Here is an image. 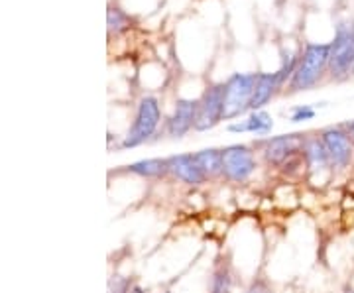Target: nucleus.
Masks as SVG:
<instances>
[{
	"label": "nucleus",
	"instance_id": "1",
	"mask_svg": "<svg viewBox=\"0 0 354 293\" xmlns=\"http://www.w3.org/2000/svg\"><path fill=\"white\" fill-rule=\"evenodd\" d=\"M330 44H307L297 69L291 77L290 89L293 93L315 87L325 71H329Z\"/></svg>",
	"mask_w": 354,
	"mask_h": 293
},
{
	"label": "nucleus",
	"instance_id": "2",
	"mask_svg": "<svg viewBox=\"0 0 354 293\" xmlns=\"http://www.w3.org/2000/svg\"><path fill=\"white\" fill-rule=\"evenodd\" d=\"M329 73L333 81H346L354 73V20H342L330 41Z\"/></svg>",
	"mask_w": 354,
	"mask_h": 293
},
{
	"label": "nucleus",
	"instance_id": "3",
	"mask_svg": "<svg viewBox=\"0 0 354 293\" xmlns=\"http://www.w3.org/2000/svg\"><path fill=\"white\" fill-rule=\"evenodd\" d=\"M258 75L256 73H234L225 83V111L223 118L230 120L244 115L250 108Z\"/></svg>",
	"mask_w": 354,
	"mask_h": 293
},
{
	"label": "nucleus",
	"instance_id": "4",
	"mask_svg": "<svg viewBox=\"0 0 354 293\" xmlns=\"http://www.w3.org/2000/svg\"><path fill=\"white\" fill-rule=\"evenodd\" d=\"M160 120H162V111H160L158 99L156 97H144L138 104L136 120H134L128 136L122 142V148H136L140 144H144L156 132Z\"/></svg>",
	"mask_w": 354,
	"mask_h": 293
},
{
	"label": "nucleus",
	"instance_id": "5",
	"mask_svg": "<svg viewBox=\"0 0 354 293\" xmlns=\"http://www.w3.org/2000/svg\"><path fill=\"white\" fill-rule=\"evenodd\" d=\"M223 111H225V85H213L197 101V115L193 128L197 132H207L215 128L223 120Z\"/></svg>",
	"mask_w": 354,
	"mask_h": 293
},
{
	"label": "nucleus",
	"instance_id": "6",
	"mask_svg": "<svg viewBox=\"0 0 354 293\" xmlns=\"http://www.w3.org/2000/svg\"><path fill=\"white\" fill-rule=\"evenodd\" d=\"M256 171V158L248 146H228L223 150V176L242 183Z\"/></svg>",
	"mask_w": 354,
	"mask_h": 293
},
{
	"label": "nucleus",
	"instance_id": "7",
	"mask_svg": "<svg viewBox=\"0 0 354 293\" xmlns=\"http://www.w3.org/2000/svg\"><path fill=\"white\" fill-rule=\"evenodd\" d=\"M321 140L327 148L330 166L337 169H344L351 166L354 158V142L348 134V130L341 126L325 128L321 132Z\"/></svg>",
	"mask_w": 354,
	"mask_h": 293
},
{
	"label": "nucleus",
	"instance_id": "8",
	"mask_svg": "<svg viewBox=\"0 0 354 293\" xmlns=\"http://www.w3.org/2000/svg\"><path fill=\"white\" fill-rule=\"evenodd\" d=\"M305 146V138L301 134H286V136H278L272 140L266 142L264 158L268 164L274 166H281L286 164L290 158L299 152Z\"/></svg>",
	"mask_w": 354,
	"mask_h": 293
},
{
	"label": "nucleus",
	"instance_id": "9",
	"mask_svg": "<svg viewBox=\"0 0 354 293\" xmlns=\"http://www.w3.org/2000/svg\"><path fill=\"white\" fill-rule=\"evenodd\" d=\"M167 167H169L171 176H176L179 181H183L187 185H201L207 179L201 171V167L197 166L193 153H179V155L167 158Z\"/></svg>",
	"mask_w": 354,
	"mask_h": 293
},
{
	"label": "nucleus",
	"instance_id": "10",
	"mask_svg": "<svg viewBox=\"0 0 354 293\" xmlns=\"http://www.w3.org/2000/svg\"><path fill=\"white\" fill-rule=\"evenodd\" d=\"M195 115H197V101L181 99L177 101L174 116L167 120V134L174 138H181L195 126Z\"/></svg>",
	"mask_w": 354,
	"mask_h": 293
},
{
	"label": "nucleus",
	"instance_id": "11",
	"mask_svg": "<svg viewBox=\"0 0 354 293\" xmlns=\"http://www.w3.org/2000/svg\"><path fill=\"white\" fill-rule=\"evenodd\" d=\"M304 158L311 173H321L330 167L329 153L321 138H307L304 146Z\"/></svg>",
	"mask_w": 354,
	"mask_h": 293
},
{
	"label": "nucleus",
	"instance_id": "12",
	"mask_svg": "<svg viewBox=\"0 0 354 293\" xmlns=\"http://www.w3.org/2000/svg\"><path fill=\"white\" fill-rule=\"evenodd\" d=\"M279 87H281V83H279L278 73H260L252 102H250V108L252 111H262V106H266L268 102L272 101V97L276 95V91Z\"/></svg>",
	"mask_w": 354,
	"mask_h": 293
},
{
	"label": "nucleus",
	"instance_id": "13",
	"mask_svg": "<svg viewBox=\"0 0 354 293\" xmlns=\"http://www.w3.org/2000/svg\"><path fill=\"white\" fill-rule=\"evenodd\" d=\"M197 166L201 167L205 178H216L223 173V152L209 148V150H201V152L193 153Z\"/></svg>",
	"mask_w": 354,
	"mask_h": 293
},
{
	"label": "nucleus",
	"instance_id": "14",
	"mask_svg": "<svg viewBox=\"0 0 354 293\" xmlns=\"http://www.w3.org/2000/svg\"><path fill=\"white\" fill-rule=\"evenodd\" d=\"M128 171L142 176V178H162L165 173H169V167H167V160L152 158V160H142V162L128 166Z\"/></svg>",
	"mask_w": 354,
	"mask_h": 293
},
{
	"label": "nucleus",
	"instance_id": "15",
	"mask_svg": "<svg viewBox=\"0 0 354 293\" xmlns=\"http://www.w3.org/2000/svg\"><path fill=\"white\" fill-rule=\"evenodd\" d=\"M248 124V132H254V134H268L272 126H274V120L272 116L268 115L266 111H254V115L246 120Z\"/></svg>",
	"mask_w": 354,
	"mask_h": 293
},
{
	"label": "nucleus",
	"instance_id": "16",
	"mask_svg": "<svg viewBox=\"0 0 354 293\" xmlns=\"http://www.w3.org/2000/svg\"><path fill=\"white\" fill-rule=\"evenodd\" d=\"M297 57H295V53L293 51H281V67H279L278 77H279V83L283 85L286 81H288V77H293L295 73V69H297Z\"/></svg>",
	"mask_w": 354,
	"mask_h": 293
},
{
	"label": "nucleus",
	"instance_id": "17",
	"mask_svg": "<svg viewBox=\"0 0 354 293\" xmlns=\"http://www.w3.org/2000/svg\"><path fill=\"white\" fill-rule=\"evenodd\" d=\"M230 285H232L230 272L225 268L216 270L215 276H213V283H211V293H228Z\"/></svg>",
	"mask_w": 354,
	"mask_h": 293
},
{
	"label": "nucleus",
	"instance_id": "18",
	"mask_svg": "<svg viewBox=\"0 0 354 293\" xmlns=\"http://www.w3.org/2000/svg\"><path fill=\"white\" fill-rule=\"evenodd\" d=\"M128 24H130V18L122 10H118V8L109 10V30L111 32H120V30L128 28Z\"/></svg>",
	"mask_w": 354,
	"mask_h": 293
},
{
	"label": "nucleus",
	"instance_id": "19",
	"mask_svg": "<svg viewBox=\"0 0 354 293\" xmlns=\"http://www.w3.org/2000/svg\"><path fill=\"white\" fill-rule=\"evenodd\" d=\"M313 118H315V111L311 106H297V108H293L291 122H305V120H313Z\"/></svg>",
	"mask_w": 354,
	"mask_h": 293
},
{
	"label": "nucleus",
	"instance_id": "20",
	"mask_svg": "<svg viewBox=\"0 0 354 293\" xmlns=\"http://www.w3.org/2000/svg\"><path fill=\"white\" fill-rule=\"evenodd\" d=\"M228 132H248L246 120H244V122H239V124H230V126H228Z\"/></svg>",
	"mask_w": 354,
	"mask_h": 293
},
{
	"label": "nucleus",
	"instance_id": "21",
	"mask_svg": "<svg viewBox=\"0 0 354 293\" xmlns=\"http://www.w3.org/2000/svg\"><path fill=\"white\" fill-rule=\"evenodd\" d=\"M246 293H270V290L266 287L264 283H254L252 287H250Z\"/></svg>",
	"mask_w": 354,
	"mask_h": 293
},
{
	"label": "nucleus",
	"instance_id": "22",
	"mask_svg": "<svg viewBox=\"0 0 354 293\" xmlns=\"http://www.w3.org/2000/svg\"><path fill=\"white\" fill-rule=\"evenodd\" d=\"M346 130H348V134H351V138L354 142V120H351L348 124H346Z\"/></svg>",
	"mask_w": 354,
	"mask_h": 293
},
{
	"label": "nucleus",
	"instance_id": "23",
	"mask_svg": "<svg viewBox=\"0 0 354 293\" xmlns=\"http://www.w3.org/2000/svg\"><path fill=\"white\" fill-rule=\"evenodd\" d=\"M127 293H146V292H142L140 287H132V290H130V292H127Z\"/></svg>",
	"mask_w": 354,
	"mask_h": 293
},
{
	"label": "nucleus",
	"instance_id": "24",
	"mask_svg": "<svg viewBox=\"0 0 354 293\" xmlns=\"http://www.w3.org/2000/svg\"><path fill=\"white\" fill-rule=\"evenodd\" d=\"M346 293H354V290H348V292H346Z\"/></svg>",
	"mask_w": 354,
	"mask_h": 293
},
{
	"label": "nucleus",
	"instance_id": "25",
	"mask_svg": "<svg viewBox=\"0 0 354 293\" xmlns=\"http://www.w3.org/2000/svg\"><path fill=\"white\" fill-rule=\"evenodd\" d=\"M167 293H169V292H167Z\"/></svg>",
	"mask_w": 354,
	"mask_h": 293
}]
</instances>
